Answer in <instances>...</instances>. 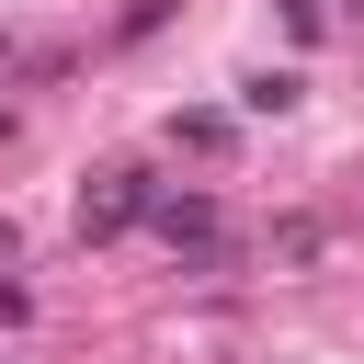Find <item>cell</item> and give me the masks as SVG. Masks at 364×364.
Listing matches in <instances>:
<instances>
[{
  "instance_id": "6da1fadb",
  "label": "cell",
  "mask_w": 364,
  "mask_h": 364,
  "mask_svg": "<svg viewBox=\"0 0 364 364\" xmlns=\"http://www.w3.org/2000/svg\"><path fill=\"white\" fill-rule=\"evenodd\" d=\"M159 193H171V182H159V171H136V159H125V171H102V182H80V239H125V228H148V205H159Z\"/></svg>"
},
{
  "instance_id": "7a4b0ae2",
  "label": "cell",
  "mask_w": 364,
  "mask_h": 364,
  "mask_svg": "<svg viewBox=\"0 0 364 364\" xmlns=\"http://www.w3.org/2000/svg\"><path fill=\"white\" fill-rule=\"evenodd\" d=\"M148 228H159L193 273H216V262H228V205H216V193H159V205H148Z\"/></svg>"
},
{
  "instance_id": "3957f363",
  "label": "cell",
  "mask_w": 364,
  "mask_h": 364,
  "mask_svg": "<svg viewBox=\"0 0 364 364\" xmlns=\"http://www.w3.org/2000/svg\"><path fill=\"white\" fill-rule=\"evenodd\" d=\"M228 136H239V125H228L216 102H193V114H171V148H193V159H228Z\"/></svg>"
},
{
  "instance_id": "277c9868",
  "label": "cell",
  "mask_w": 364,
  "mask_h": 364,
  "mask_svg": "<svg viewBox=\"0 0 364 364\" xmlns=\"http://www.w3.org/2000/svg\"><path fill=\"white\" fill-rule=\"evenodd\" d=\"M318 250H330V228H318V216H273V262H284V273H307Z\"/></svg>"
},
{
  "instance_id": "5b68a950",
  "label": "cell",
  "mask_w": 364,
  "mask_h": 364,
  "mask_svg": "<svg viewBox=\"0 0 364 364\" xmlns=\"http://www.w3.org/2000/svg\"><path fill=\"white\" fill-rule=\"evenodd\" d=\"M239 114H296V68H250L239 80Z\"/></svg>"
},
{
  "instance_id": "8992f818",
  "label": "cell",
  "mask_w": 364,
  "mask_h": 364,
  "mask_svg": "<svg viewBox=\"0 0 364 364\" xmlns=\"http://www.w3.org/2000/svg\"><path fill=\"white\" fill-rule=\"evenodd\" d=\"M159 23H171V0H125V23H114V34L136 46V34H159Z\"/></svg>"
}]
</instances>
